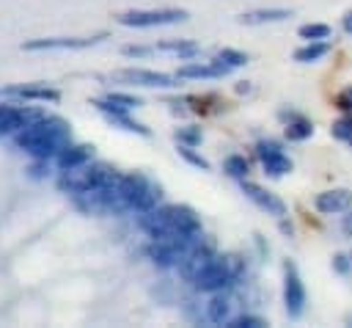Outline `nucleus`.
Segmentation results:
<instances>
[{
    "mask_svg": "<svg viewBox=\"0 0 352 328\" xmlns=\"http://www.w3.org/2000/svg\"><path fill=\"white\" fill-rule=\"evenodd\" d=\"M72 124L58 113H41L25 130L14 135V146L30 160H52L72 143Z\"/></svg>",
    "mask_w": 352,
    "mask_h": 328,
    "instance_id": "1",
    "label": "nucleus"
},
{
    "mask_svg": "<svg viewBox=\"0 0 352 328\" xmlns=\"http://www.w3.org/2000/svg\"><path fill=\"white\" fill-rule=\"evenodd\" d=\"M138 226L148 240H165V237H182V234L204 232L201 215L190 204H160L148 212H140Z\"/></svg>",
    "mask_w": 352,
    "mask_h": 328,
    "instance_id": "2",
    "label": "nucleus"
},
{
    "mask_svg": "<svg viewBox=\"0 0 352 328\" xmlns=\"http://www.w3.org/2000/svg\"><path fill=\"white\" fill-rule=\"evenodd\" d=\"M118 179H121L118 168H113L107 163H99V160H91L85 165H77V168H69V171H58V190L74 198V196L116 185Z\"/></svg>",
    "mask_w": 352,
    "mask_h": 328,
    "instance_id": "3",
    "label": "nucleus"
},
{
    "mask_svg": "<svg viewBox=\"0 0 352 328\" xmlns=\"http://www.w3.org/2000/svg\"><path fill=\"white\" fill-rule=\"evenodd\" d=\"M242 270H245V262L239 254L234 251H226V254H214L212 262L195 276V281L190 284L195 292H204V295H212V292H223V289H231L234 284H239L242 278Z\"/></svg>",
    "mask_w": 352,
    "mask_h": 328,
    "instance_id": "4",
    "label": "nucleus"
},
{
    "mask_svg": "<svg viewBox=\"0 0 352 328\" xmlns=\"http://www.w3.org/2000/svg\"><path fill=\"white\" fill-rule=\"evenodd\" d=\"M118 190H121V198H124L126 209L135 212V215L148 212V209L162 204V185L157 179H151L148 174H143V171H121Z\"/></svg>",
    "mask_w": 352,
    "mask_h": 328,
    "instance_id": "5",
    "label": "nucleus"
},
{
    "mask_svg": "<svg viewBox=\"0 0 352 328\" xmlns=\"http://www.w3.org/2000/svg\"><path fill=\"white\" fill-rule=\"evenodd\" d=\"M190 11L184 8H132V11H121L116 17L118 25L124 28H165V25H179L187 22Z\"/></svg>",
    "mask_w": 352,
    "mask_h": 328,
    "instance_id": "6",
    "label": "nucleus"
},
{
    "mask_svg": "<svg viewBox=\"0 0 352 328\" xmlns=\"http://www.w3.org/2000/svg\"><path fill=\"white\" fill-rule=\"evenodd\" d=\"M113 80L118 83H126V85H138V88H179L182 77L173 72H157V69H146V66H124V69H116L110 74Z\"/></svg>",
    "mask_w": 352,
    "mask_h": 328,
    "instance_id": "7",
    "label": "nucleus"
},
{
    "mask_svg": "<svg viewBox=\"0 0 352 328\" xmlns=\"http://www.w3.org/2000/svg\"><path fill=\"white\" fill-rule=\"evenodd\" d=\"M44 110L19 99H3L0 102V138H14L19 130H25L30 121H36Z\"/></svg>",
    "mask_w": 352,
    "mask_h": 328,
    "instance_id": "8",
    "label": "nucleus"
},
{
    "mask_svg": "<svg viewBox=\"0 0 352 328\" xmlns=\"http://www.w3.org/2000/svg\"><path fill=\"white\" fill-rule=\"evenodd\" d=\"M107 39V33H91V36H41L22 41L25 52H44V50H88Z\"/></svg>",
    "mask_w": 352,
    "mask_h": 328,
    "instance_id": "9",
    "label": "nucleus"
},
{
    "mask_svg": "<svg viewBox=\"0 0 352 328\" xmlns=\"http://www.w3.org/2000/svg\"><path fill=\"white\" fill-rule=\"evenodd\" d=\"M253 152H256V157H258V163H261V171H264L267 176H272V179H280V176L292 174V168H294L292 157L283 152V143H278V141H272V138L256 141Z\"/></svg>",
    "mask_w": 352,
    "mask_h": 328,
    "instance_id": "10",
    "label": "nucleus"
},
{
    "mask_svg": "<svg viewBox=\"0 0 352 328\" xmlns=\"http://www.w3.org/2000/svg\"><path fill=\"white\" fill-rule=\"evenodd\" d=\"M305 300H308V292H305L302 276H300L297 265L292 259H286L283 262V309H286L289 320H300L302 317Z\"/></svg>",
    "mask_w": 352,
    "mask_h": 328,
    "instance_id": "11",
    "label": "nucleus"
},
{
    "mask_svg": "<svg viewBox=\"0 0 352 328\" xmlns=\"http://www.w3.org/2000/svg\"><path fill=\"white\" fill-rule=\"evenodd\" d=\"M91 105L102 113V119L110 124V127H118V130H124V132H132V135H143V138H148L151 135V130L143 124V121H138L135 116H132V110H121V107H116V105H110L104 96H96V99H91Z\"/></svg>",
    "mask_w": 352,
    "mask_h": 328,
    "instance_id": "12",
    "label": "nucleus"
},
{
    "mask_svg": "<svg viewBox=\"0 0 352 328\" xmlns=\"http://www.w3.org/2000/svg\"><path fill=\"white\" fill-rule=\"evenodd\" d=\"M239 190L245 193V198L248 201H253L261 212H267V215H272V218H286V201L280 198V196H275L272 190H267V187H261L258 182H253V179H242L239 182Z\"/></svg>",
    "mask_w": 352,
    "mask_h": 328,
    "instance_id": "13",
    "label": "nucleus"
},
{
    "mask_svg": "<svg viewBox=\"0 0 352 328\" xmlns=\"http://www.w3.org/2000/svg\"><path fill=\"white\" fill-rule=\"evenodd\" d=\"M0 96L19 102H58L60 91L50 83H16V85H0Z\"/></svg>",
    "mask_w": 352,
    "mask_h": 328,
    "instance_id": "14",
    "label": "nucleus"
},
{
    "mask_svg": "<svg viewBox=\"0 0 352 328\" xmlns=\"http://www.w3.org/2000/svg\"><path fill=\"white\" fill-rule=\"evenodd\" d=\"M176 74L182 77V80H217V77H226V74H231V69L228 66H223L220 61H214V58H209V61H184L179 69H176Z\"/></svg>",
    "mask_w": 352,
    "mask_h": 328,
    "instance_id": "15",
    "label": "nucleus"
},
{
    "mask_svg": "<svg viewBox=\"0 0 352 328\" xmlns=\"http://www.w3.org/2000/svg\"><path fill=\"white\" fill-rule=\"evenodd\" d=\"M278 119L283 121V138L292 141V143H302V141H308L314 135V121L308 116H302L300 110L280 107L278 110Z\"/></svg>",
    "mask_w": 352,
    "mask_h": 328,
    "instance_id": "16",
    "label": "nucleus"
},
{
    "mask_svg": "<svg viewBox=\"0 0 352 328\" xmlns=\"http://www.w3.org/2000/svg\"><path fill=\"white\" fill-rule=\"evenodd\" d=\"M314 207L322 215H341L352 207V190L349 187H327L314 196Z\"/></svg>",
    "mask_w": 352,
    "mask_h": 328,
    "instance_id": "17",
    "label": "nucleus"
},
{
    "mask_svg": "<svg viewBox=\"0 0 352 328\" xmlns=\"http://www.w3.org/2000/svg\"><path fill=\"white\" fill-rule=\"evenodd\" d=\"M94 160V143H80V141H72L58 157H55V165L58 171H69V168H77V165H85Z\"/></svg>",
    "mask_w": 352,
    "mask_h": 328,
    "instance_id": "18",
    "label": "nucleus"
},
{
    "mask_svg": "<svg viewBox=\"0 0 352 328\" xmlns=\"http://www.w3.org/2000/svg\"><path fill=\"white\" fill-rule=\"evenodd\" d=\"M234 317V298L231 289L223 292H212L209 303H206V320L212 325H228V320Z\"/></svg>",
    "mask_w": 352,
    "mask_h": 328,
    "instance_id": "19",
    "label": "nucleus"
},
{
    "mask_svg": "<svg viewBox=\"0 0 352 328\" xmlns=\"http://www.w3.org/2000/svg\"><path fill=\"white\" fill-rule=\"evenodd\" d=\"M292 17V8H253V11H242L236 17L239 25H275V22H286Z\"/></svg>",
    "mask_w": 352,
    "mask_h": 328,
    "instance_id": "20",
    "label": "nucleus"
},
{
    "mask_svg": "<svg viewBox=\"0 0 352 328\" xmlns=\"http://www.w3.org/2000/svg\"><path fill=\"white\" fill-rule=\"evenodd\" d=\"M154 47H157V52H170L179 61H192V58L201 55V47L192 39H165V41H160Z\"/></svg>",
    "mask_w": 352,
    "mask_h": 328,
    "instance_id": "21",
    "label": "nucleus"
},
{
    "mask_svg": "<svg viewBox=\"0 0 352 328\" xmlns=\"http://www.w3.org/2000/svg\"><path fill=\"white\" fill-rule=\"evenodd\" d=\"M330 41L324 39V41H305L302 47H297L294 52H292V58L297 61V63H316V61H322L327 52H330Z\"/></svg>",
    "mask_w": 352,
    "mask_h": 328,
    "instance_id": "22",
    "label": "nucleus"
},
{
    "mask_svg": "<svg viewBox=\"0 0 352 328\" xmlns=\"http://www.w3.org/2000/svg\"><path fill=\"white\" fill-rule=\"evenodd\" d=\"M223 171H226L231 179L242 182V179H248V176H250V163H248V157H245V154H228V157L223 160Z\"/></svg>",
    "mask_w": 352,
    "mask_h": 328,
    "instance_id": "23",
    "label": "nucleus"
},
{
    "mask_svg": "<svg viewBox=\"0 0 352 328\" xmlns=\"http://www.w3.org/2000/svg\"><path fill=\"white\" fill-rule=\"evenodd\" d=\"M214 61H220L223 66H228L231 72L234 69H242V66H248V52H242V50H234V47H220L214 55H212Z\"/></svg>",
    "mask_w": 352,
    "mask_h": 328,
    "instance_id": "24",
    "label": "nucleus"
},
{
    "mask_svg": "<svg viewBox=\"0 0 352 328\" xmlns=\"http://www.w3.org/2000/svg\"><path fill=\"white\" fill-rule=\"evenodd\" d=\"M330 25H324V22H305V25H300L297 28V36L302 39V41H324V39H330Z\"/></svg>",
    "mask_w": 352,
    "mask_h": 328,
    "instance_id": "25",
    "label": "nucleus"
},
{
    "mask_svg": "<svg viewBox=\"0 0 352 328\" xmlns=\"http://www.w3.org/2000/svg\"><path fill=\"white\" fill-rule=\"evenodd\" d=\"M104 99L110 102V105H116V107H121V110H138V107H143V99L140 96H135V94H129V91H107L104 94Z\"/></svg>",
    "mask_w": 352,
    "mask_h": 328,
    "instance_id": "26",
    "label": "nucleus"
},
{
    "mask_svg": "<svg viewBox=\"0 0 352 328\" xmlns=\"http://www.w3.org/2000/svg\"><path fill=\"white\" fill-rule=\"evenodd\" d=\"M173 138L176 143H184V146H198L204 141V130L198 124H182L173 130Z\"/></svg>",
    "mask_w": 352,
    "mask_h": 328,
    "instance_id": "27",
    "label": "nucleus"
},
{
    "mask_svg": "<svg viewBox=\"0 0 352 328\" xmlns=\"http://www.w3.org/2000/svg\"><path fill=\"white\" fill-rule=\"evenodd\" d=\"M176 154L187 163V165H192V168H198V171H209L212 168V163L204 157V154H198L195 152V146H184V143H176Z\"/></svg>",
    "mask_w": 352,
    "mask_h": 328,
    "instance_id": "28",
    "label": "nucleus"
},
{
    "mask_svg": "<svg viewBox=\"0 0 352 328\" xmlns=\"http://www.w3.org/2000/svg\"><path fill=\"white\" fill-rule=\"evenodd\" d=\"M330 135H333L336 141H341V143L352 146V113H341V116L333 121Z\"/></svg>",
    "mask_w": 352,
    "mask_h": 328,
    "instance_id": "29",
    "label": "nucleus"
},
{
    "mask_svg": "<svg viewBox=\"0 0 352 328\" xmlns=\"http://www.w3.org/2000/svg\"><path fill=\"white\" fill-rule=\"evenodd\" d=\"M267 325V320H261V317H256V314H234L231 320H228V325L226 328H264Z\"/></svg>",
    "mask_w": 352,
    "mask_h": 328,
    "instance_id": "30",
    "label": "nucleus"
},
{
    "mask_svg": "<svg viewBox=\"0 0 352 328\" xmlns=\"http://www.w3.org/2000/svg\"><path fill=\"white\" fill-rule=\"evenodd\" d=\"M154 52H157L154 44H124V47H121V55H124V58H138V61L151 58Z\"/></svg>",
    "mask_w": 352,
    "mask_h": 328,
    "instance_id": "31",
    "label": "nucleus"
},
{
    "mask_svg": "<svg viewBox=\"0 0 352 328\" xmlns=\"http://www.w3.org/2000/svg\"><path fill=\"white\" fill-rule=\"evenodd\" d=\"M50 165H52V160H30L28 176L30 179H47L50 176Z\"/></svg>",
    "mask_w": 352,
    "mask_h": 328,
    "instance_id": "32",
    "label": "nucleus"
},
{
    "mask_svg": "<svg viewBox=\"0 0 352 328\" xmlns=\"http://www.w3.org/2000/svg\"><path fill=\"white\" fill-rule=\"evenodd\" d=\"M336 107H338L341 113H352V83L344 85V88L336 94Z\"/></svg>",
    "mask_w": 352,
    "mask_h": 328,
    "instance_id": "33",
    "label": "nucleus"
},
{
    "mask_svg": "<svg viewBox=\"0 0 352 328\" xmlns=\"http://www.w3.org/2000/svg\"><path fill=\"white\" fill-rule=\"evenodd\" d=\"M333 270H336L338 276H349V270H352V256H349V254H336V256H333Z\"/></svg>",
    "mask_w": 352,
    "mask_h": 328,
    "instance_id": "34",
    "label": "nucleus"
},
{
    "mask_svg": "<svg viewBox=\"0 0 352 328\" xmlns=\"http://www.w3.org/2000/svg\"><path fill=\"white\" fill-rule=\"evenodd\" d=\"M341 234L346 240H352V207L346 212H341Z\"/></svg>",
    "mask_w": 352,
    "mask_h": 328,
    "instance_id": "35",
    "label": "nucleus"
},
{
    "mask_svg": "<svg viewBox=\"0 0 352 328\" xmlns=\"http://www.w3.org/2000/svg\"><path fill=\"white\" fill-rule=\"evenodd\" d=\"M341 30L352 36V8H349V11L344 14V17H341Z\"/></svg>",
    "mask_w": 352,
    "mask_h": 328,
    "instance_id": "36",
    "label": "nucleus"
},
{
    "mask_svg": "<svg viewBox=\"0 0 352 328\" xmlns=\"http://www.w3.org/2000/svg\"><path fill=\"white\" fill-rule=\"evenodd\" d=\"M349 256H352V251H349Z\"/></svg>",
    "mask_w": 352,
    "mask_h": 328,
    "instance_id": "37",
    "label": "nucleus"
}]
</instances>
